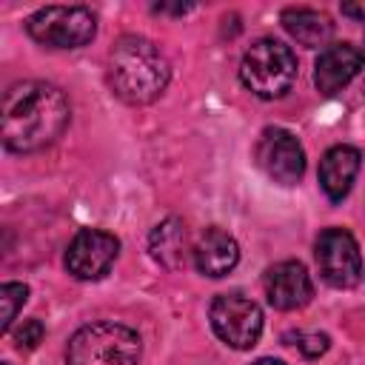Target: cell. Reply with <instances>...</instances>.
Instances as JSON below:
<instances>
[{
    "instance_id": "obj_1",
    "label": "cell",
    "mask_w": 365,
    "mask_h": 365,
    "mask_svg": "<svg viewBox=\"0 0 365 365\" xmlns=\"http://www.w3.org/2000/svg\"><path fill=\"white\" fill-rule=\"evenodd\" d=\"M71 108L66 94L43 80H23L3 94V145L14 154L40 151L63 137L68 128Z\"/></svg>"
},
{
    "instance_id": "obj_2",
    "label": "cell",
    "mask_w": 365,
    "mask_h": 365,
    "mask_svg": "<svg viewBox=\"0 0 365 365\" xmlns=\"http://www.w3.org/2000/svg\"><path fill=\"white\" fill-rule=\"evenodd\" d=\"M171 80V66L160 46L140 34H125L108 54V83L114 94L131 106L157 100Z\"/></svg>"
},
{
    "instance_id": "obj_3",
    "label": "cell",
    "mask_w": 365,
    "mask_h": 365,
    "mask_svg": "<svg viewBox=\"0 0 365 365\" xmlns=\"http://www.w3.org/2000/svg\"><path fill=\"white\" fill-rule=\"evenodd\" d=\"M66 365H140V336L120 322H91L74 331Z\"/></svg>"
},
{
    "instance_id": "obj_4",
    "label": "cell",
    "mask_w": 365,
    "mask_h": 365,
    "mask_svg": "<svg viewBox=\"0 0 365 365\" xmlns=\"http://www.w3.org/2000/svg\"><path fill=\"white\" fill-rule=\"evenodd\" d=\"M240 80L242 86L262 97V100H277L285 91H291L297 80V57L291 46L274 40V37H259L254 40L240 63Z\"/></svg>"
},
{
    "instance_id": "obj_5",
    "label": "cell",
    "mask_w": 365,
    "mask_h": 365,
    "mask_svg": "<svg viewBox=\"0 0 365 365\" xmlns=\"http://www.w3.org/2000/svg\"><path fill=\"white\" fill-rule=\"evenodd\" d=\"M26 31L48 48H80L94 40L97 17L86 6H46L26 20Z\"/></svg>"
},
{
    "instance_id": "obj_6",
    "label": "cell",
    "mask_w": 365,
    "mask_h": 365,
    "mask_svg": "<svg viewBox=\"0 0 365 365\" xmlns=\"http://www.w3.org/2000/svg\"><path fill=\"white\" fill-rule=\"evenodd\" d=\"M211 328L214 334L228 345V348H237V351H248L259 342L262 336V308L240 294V291H228V294H220L214 302H211Z\"/></svg>"
},
{
    "instance_id": "obj_7",
    "label": "cell",
    "mask_w": 365,
    "mask_h": 365,
    "mask_svg": "<svg viewBox=\"0 0 365 365\" xmlns=\"http://www.w3.org/2000/svg\"><path fill=\"white\" fill-rule=\"evenodd\" d=\"M314 259L322 279L334 288H351L362 277L359 245L345 228H325L314 242Z\"/></svg>"
},
{
    "instance_id": "obj_8",
    "label": "cell",
    "mask_w": 365,
    "mask_h": 365,
    "mask_svg": "<svg viewBox=\"0 0 365 365\" xmlns=\"http://www.w3.org/2000/svg\"><path fill=\"white\" fill-rule=\"evenodd\" d=\"M254 157H257V165L279 185H294L305 174V151L288 128H279V125L265 128L257 140Z\"/></svg>"
},
{
    "instance_id": "obj_9",
    "label": "cell",
    "mask_w": 365,
    "mask_h": 365,
    "mask_svg": "<svg viewBox=\"0 0 365 365\" xmlns=\"http://www.w3.org/2000/svg\"><path fill=\"white\" fill-rule=\"evenodd\" d=\"M120 254V240L103 228H83L66 248V268L77 279H100Z\"/></svg>"
},
{
    "instance_id": "obj_10",
    "label": "cell",
    "mask_w": 365,
    "mask_h": 365,
    "mask_svg": "<svg viewBox=\"0 0 365 365\" xmlns=\"http://www.w3.org/2000/svg\"><path fill=\"white\" fill-rule=\"evenodd\" d=\"M262 288H265L268 302L277 311H297V308L308 305L314 297L311 274L299 259H282V262L271 265L262 277Z\"/></svg>"
},
{
    "instance_id": "obj_11",
    "label": "cell",
    "mask_w": 365,
    "mask_h": 365,
    "mask_svg": "<svg viewBox=\"0 0 365 365\" xmlns=\"http://www.w3.org/2000/svg\"><path fill=\"white\" fill-rule=\"evenodd\" d=\"M365 68V51L354 43H331L314 63V86L322 94L342 91Z\"/></svg>"
},
{
    "instance_id": "obj_12",
    "label": "cell",
    "mask_w": 365,
    "mask_h": 365,
    "mask_svg": "<svg viewBox=\"0 0 365 365\" xmlns=\"http://www.w3.org/2000/svg\"><path fill=\"white\" fill-rule=\"evenodd\" d=\"M191 257H194V265H197L200 274H205V277H225L240 262V245H237V240L228 231L211 225L191 245Z\"/></svg>"
},
{
    "instance_id": "obj_13",
    "label": "cell",
    "mask_w": 365,
    "mask_h": 365,
    "mask_svg": "<svg viewBox=\"0 0 365 365\" xmlns=\"http://www.w3.org/2000/svg\"><path fill=\"white\" fill-rule=\"evenodd\" d=\"M362 165V154L354 145H331L319 160V188L331 202L348 197Z\"/></svg>"
},
{
    "instance_id": "obj_14",
    "label": "cell",
    "mask_w": 365,
    "mask_h": 365,
    "mask_svg": "<svg viewBox=\"0 0 365 365\" xmlns=\"http://www.w3.org/2000/svg\"><path fill=\"white\" fill-rule=\"evenodd\" d=\"M279 23L305 48H319V46L328 48V40L334 37L331 17L325 11H317V9H308V6H291V9H285L279 14Z\"/></svg>"
},
{
    "instance_id": "obj_15",
    "label": "cell",
    "mask_w": 365,
    "mask_h": 365,
    "mask_svg": "<svg viewBox=\"0 0 365 365\" xmlns=\"http://www.w3.org/2000/svg\"><path fill=\"white\" fill-rule=\"evenodd\" d=\"M148 242H151L154 259H157L160 265L171 268V271L182 268V265H185V257H188V251H191V248H188V231H185L182 220H177V217H168V220L157 222Z\"/></svg>"
},
{
    "instance_id": "obj_16",
    "label": "cell",
    "mask_w": 365,
    "mask_h": 365,
    "mask_svg": "<svg viewBox=\"0 0 365 365\" xmlns=\"http://www.w3.org/2000/svg\"><path fill=\"white\" fill-rule=\"evenodd\" d=\"M26 299H29V285H23V282H3V288H0V305H3L0 328H3V334L11 331V325L17 319V311L26 305Z\"/></svg>"
},
{
    "instance_id": "obj_17",
    "label": "cell",
    "mask_w": 365,
    "mask_h": 365,
    "mask_svg": "<svg viewBox=\"0 0 365 365\" xmlns=\"http://www.w3.org/2000/svg\"><path fill=\"white\" fill-rule=\"evenodd\" d=\"M285 339H291L288 345H294L302 356H308V359H317V356H322L328 348H331V336L328 334H305V331H297V334H288Z\"/></svg>"
},
{
    "instance_id": "obj_18",
    "label": "cell",
    "mask_w": 365,
    "mask_h": 365,
    "mask_svg": "<svg viewBox=\"0 0 365 365\" xmlns=\"http://www.w3.org/2000/svg\"><path fill=\"white\" fill-rule=\"evenodd\" d=\"M43 336H46V328H43L40 319H23V325L11 334V339H14V345H17L20 351L37 348V345L43 342Z\"/></svg>"
},
{
    "instance_id": "obj_19",
    "label": "cell",
    "mask_w": 365,
    "mask_h": 365,
    "mask_svg": "<svg viewBox=\"0 0 365 365\" xmlns=\"http://www.w3.org/2000/svg\"><path fill=\"white\" fill-rule=\"evenodd\" d=\"M342 14H348V17H359V20H365V3H359V6H351V3H345V6H342Z\"/></svg>"
},
{
    "instance_id": "obj_20",
    "label": "cell",
    "mask_w": 365,
    "mask_h": 365,
    "mask_svg": "<svg viewBox=\"0 0 365 365\" xmlns=\"http://www.w3.org/2000/svg\"><path fill=\"white\" fill-rule=\"evenodd\" d=\"M251 365H285L282 359H274V356H262V359H254Z\"/></svg>"
},
{
    "instance_id": "obj_21",
    "label": "cell",
    "mask_w": 365,
    "mask_h": 365,
    "mask_svg": "<svg viewBox=\"0 0 365 365\" xmlns=\"http://www.w3.org/2000/svg\"><path fill=\"white\" fill-rule=\"evenodd\" d=\"M3 365H11V362H3Z\"/></svg>"
}]
</instances>
